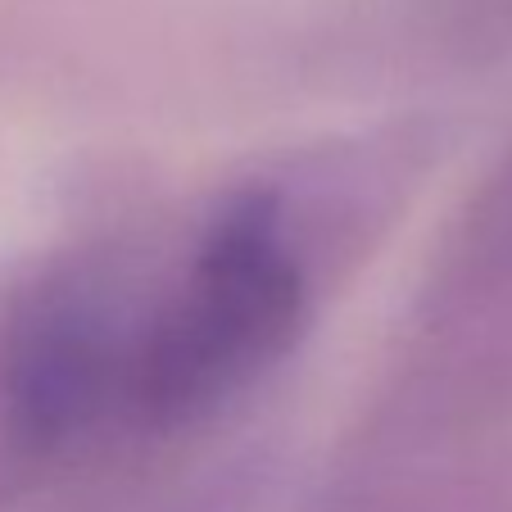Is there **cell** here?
<instances>
[{
  "instance_id": "2",
  "label": "cell",
  "mask_w": 512,
  "mask_h": 512,
  "mask_svg": "<svg viewBox=\"0 0 512 512\" xmlns=\"http://www.w3.org/2000/svg\"><path fill=\"white\" fill-rule=\"evenodd\" d=\"M127 349L114 322L78 295H50L14 331L5 390L28 445L64 449L127 413Z\"/></svg>"
},
{
  "instance_id": "1",
  "label": "cell",
  "mask_w": 512,
  "mask_h": 512,
  "mask_svg": "<svg viewBox=\"0 0 512 512\" xmlns=\"http://www.w3.org/2000/svg\"><path fill=\"white\" fill-rule=\"evenodd\" d=\"M304 322V268L268 195H241L209 227L177 300L127 349V417L182 426L277 363Z\"/></svg>"
}]
</instances>
